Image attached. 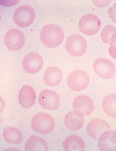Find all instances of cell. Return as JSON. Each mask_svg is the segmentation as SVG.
I'll return each mask as SVG.
<instances>
[{
    "label": "cell",
    "instance_id": "11",
    "mask_svg": "<svg viewBox=\"0 0 116 151\" xmlns=\"http://www.w3.org/2000/svg\"><path fill=\"white\" fill-rule=\"evenodd\" d=\"M43 58L37 52H31L24 58L22 62L23 68L27 73L34 74L39 71L43 66Z\"/></svg>",
    "mask_w": 116,
    "mask_h": 151
},
{
    "label": "cell",
    "instance_id": "8",
    "mask_svg": "<svg viewBox=\"0 0 116 151\" xmlns=\"http://www.w3.org/2000/svg\"><path fill=\"white\" fill-rule=\"evenodd\" d=\"M93 68L97 74L104 79L111 78L116 73V68L113 63L109 60L103 58L95 60Z\"/></svg>",
    "mask_w": 116,
    "mask_h": 151
},
{
    "label": "cell",
    "instance_id": "16",
    "mask_svg": "<svg viewBox=\"0 0 116 151\" xmlns=\"http://www.w3.org/2000/svg\"><path fill=\"white\" fill-rule=\"evenodd\" d=\"M84 121L83 116L74 111L67 114L65 117L64 122L68 129L72 131H77L82 127Z\"/></svg>",
    "mask_w": 116,
    "mask_h": 151
},
{
    "label": "cell",
    "instance_id": "4",
    "mask_svg": "<svg viewBox=\"0 0 116 151\" xmlns=\"http://www.w3.org/2000/svg\"><path fill=\"white\" fill-rule=\"evenodd\" d=\"M35 18L34 10L28 5L19 7L14 14V22L17 25L22 28L27 27L31 25Z\"/></svg>",
    "mask_w": 116,
    "mask_h": 151
},
{
    "label": "cell",
    "instance_id": "1",
    "mask_svg": "<svg viewBox=\"0 0 116 151\" xmlns=\"http://www.w3.org/2000/svg\"><path fill=\"white\" fill-rule=\"evenodd\" d=\"M64 34L62 28L56 24H49L44 26L40 33L42 43L48 48H55L64 41Z\"/></svg>",
    "mask_w": 116,
    "mask_h": 151
},
{
    "label": "cell",
    "instance_id": "21",
    "mask_svg": "<svg viewBox=\"0 0 116 151\" xmlns=\"http://www.w3.org/2000/svg\"><path fill=\"white\" fill-rule=\"evenodd\" d=\"M101 38L105 43L110 45L116 42V28L114 26L108 25L104 27L101 34Z\"/></svg>",
    "mask_w": 116,
    "mask_h": 151
},
{
    "label": "cell",
    "instance_id": "15",
    "mask_svg": "<svg viewBox=\"0 0 116 151\" xmlns=\"http://www.w3.org/2000/svg\"><path fill=\"white\" fill-rule=\"evenodd\" d=\"M63 77L61 70L56 67H50L45 70L43 78L46 85L54 87L59 85L62 81Z\"/></svg>",
    "mask_w": 116,
    "mask_h": 151
},
{
    "label": "cell",
    "instance_id": "7",
    "mask_svg": "<svg viewBox=\"0 0 116 151\" xmlns=\"http://www.w3.org/2000/svg\"><path fill=\"white\" fill-rule=\"evenodd\" d=\"M4 40L7 48L13 51L20 50L25 43L24 35L21 32L17 29H11L7 32Z\"/></svg>",
    "mask_w": 116,
    "mask_h": 151
},
{
    "label": "cell",
    "instance_id": "22",
    "mask_svg": "<svg viewBox=\"0 0 116 151\" xmlns=\"http://www.w3.org/2000/svg\"><path fill=\"white\" fill-rule=\"evenodd\" d=\"M108 13L109 17L112 19V22L116 23V3L109 8Z\"/></svg>",
    "mask_w": 116,
    "mask_h": 151
},
{
    "label": "cell",
    "instance_id": "20",
    "mask_svg": "<svg viewBox=\"0 0 116 151\" xmlns=\"http://www.w3.org/2000/svg\"><path fill=\"white\" fill-rule=\"evenodd\" d=\"M102 107L107 115L116 118V94H110L105 96L102 102Z\"/></svg>",
    "mask_w": 116,
    "mask_h": 151
},
{
    "label": "cell",
    "instance_id": "19",
    "mask_svg": "<svg viewBox=\"0 0 116 151\" xmlns=\"http://www.w3.org/2000/svg\"><path fill=\"white\" fill-rule=\"evenodd\" d=\"M3 137L5 141L13 145H17L22 141V135L21 132L16 128L7 126L3 130Z\"/></svg>",
    "mask_w": 116,
    "mask_h": 151
},
{
    "label": "cell",
    "instance_id": "13",
    "mask_svg": "<svg viewBox=\"0 0 116 151\" xmlns=\"http://www.w3.org/2000/svg\"><path fill=\"white\" fill-rule=\"evenodd\" d=\"M98 139V147L100 150L116 151V131L105 132Z\"/></svg>",
    "mask_w": 116,
    "mask_h": 151
},
{
    "label": "cell",
    "instance_id": "12",
    "mask_svg": "<svg viewBox=\"0 0 116 151\" xmlns=\"http://www.w3.org/2000/svg\"><path fill=\"white\" fill-rule=\"evenodd\" d=\"M110 129V124L106 121L100 119H93L87 126L88 134L95 139H98L102 134Z\"/></svg>",
    "mask_w": 116,
    "mask_h": 151
},
{
    "label": "cell",
    "instance_id": "3",
    "mask_svg": "<svg viewBox=\"0 0 116 151\" xmlns=\"http://www.w3.org/2000/svg\"><path fill=\"white\" fill-rule=\"evenodd\" d=\"M65 46L68 53L74 57H81L87 50V42L83 37L78 35L74 34L68 37Z\"/></svg>",
    "mask_w": 116,
    "mask_h": 151
},
{
    "label": "cell",
    "instance_id": "5",
    "mask_svg": "<svg viewBox=\"0 0 116 151\" xmlns=\"http://www.w3.org/2000/svg\"><path fill=\"white\" fill-rule=\"evenodd\" d=\"M79 28L84 34L91 36L96 34L101 26V22L96 16L87 14L82 16L79 22Z\"/></svg>",
    "mask_w": 116,
    "mask_h": 151
},
{
    "label": "cell",
    "instance_id": "6",
    "mask_svg": "<svg viewBox=\"0 0 116 151\" xmlns=\"http://www.w3.org/2000/svg\"><path fill=\"white\" fill-rule=\"evenodd\" d=\"M89 76L85 72L80 70L72 72L67 79L68 87L75 91L84 90L89 85Z\"/></svg>",
    "mask_w": 116,
    "mask_h": 151
},
{
    "label": "cell",
    "instance_id": "9",
    "mask_svg": "<svg viewBox=\"0 0 116 151\" xmlns=\"http://www.w3.org/2000/svg\"><path fill=\"white\" fill-rule=\"evenodd\" d=\"M38 101L40 106L44 109L54 110L59 109L60 99L55 91L45 89L40 93Z\"/></svg>",
    "mask_w": 116,
    "mask_h": 151
},
{
    "label": "cell",
    "instance_id": "17",
    "mask_svg": "<svg viewBox=\"0 0 116 151\" xmlns=\"http://www.w3.org/2000/svg\"><path fill=\"white\" fill-rule=\"evenodd\" d=\"M24 149L27 151H47L48 147L46 142L43 138L32 136L26 142Z\"/></svg>",
    "mask_w": 116,
    "mask_h": 151
},
{
    "label": "cell",
    "instance_id": "14",
    "mask_svg": "<svg viewBox=\"0 0 116 151\" xmlns=\"http://www.w3.org/2000/svg\"><path fill=\"white\" fill-rule=\"evenodd\" d=\"M36 97L34 89L30 86L24 85L19 92V103L23 108L29 109L34 104Z\"/></svg>",
    "mask_w": 116,
    "mask_h": 151
},
{
    "label": "cell",
    "instance_id": "23",
    "mask_svg": "<svg viewBox=\"0 0 116 151\" xmlns=\"http://www.w3.org/2000/svg\"><path fill=\"white\" fill-rule=\"evenodd\" d=\"M109 52L112 58L116 59V44L115 43L110 45V48H109Z\"/></svg>",
    "mask_w": 116,
    "mask_h": 151
},
{
    "label": "cell",
    "instance_id": "10",
    "mask_svg": "<svg viewBox=\"0 0 116 151\" xmlns=\"http://www.w3.org/2000/svg\"><path fill=\"white\" fill-rule=\"evenodd\" d=\"M74 111L82 116H87L92 113L94 109L92 100L88 96L81 95L77 96L73 101Z\"/></svg>",
    "mask_w": 116,
    "mask_h": 151
},
{
    "label": "cell",
    "instance_id": "2",
    "mask_svg": "<svg viewBox=\"0 0 116 151\" xmlns=\"http://www.w3.org/2000/svg\"><path fill=\"white\" fill-rule=\"evenodd\" d=\"M31 127L36 132L41 134H47L52 130L55 122L52 116L44 112H40L32 119Z\"/></svg>",
    "mask_w": 116,
    "mask_h": 151
},
{
    "label": "cell",
    "instance_id": "18",
    "mask_svg": "<svg viewBox=\"0 0 116 151\" xmlns=\"http://www.w3.org/2000/svg\"><path fill=\"white\" fill-rule=\"evenodd\" d=\"M63 147L66 151H82L85 148V144L80 137L72 135L66 138L63 143Z\"/></svg>",
    "mask_w": 116,
    "mask_h": 151
}]
</instances>
